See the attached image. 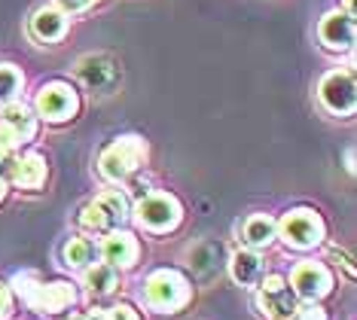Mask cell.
<instances>
[{
  "label": "cell",
  "instance_id": "cell-1",
  "mask_svg": "<svg viewBox=\"0 0 357 320\" xmlns=\"http://www.w3.org/2000/svg\"><path fill=\"white\" fill-rule=\"evenodd\" d=\"M13 287H15V293H19L22 302H25L28 308L43 311V314H61V311H68L77 302V290L68 281L46 284V281H40L37 272L15 275Z\"/></svg>",
  "mask_w": 357,
  "mask_h": 320
},
{
  "label": "cell",
  "instance_id": "cell-2",
  "mask_svg": "<svg viewBox=\"0 0 357 320\" xmlns=\"http://www.w3.org/2000/svg\"><path fill=\"white\" fill-rule=\"evenodd\" d=\"M144 296H147V305L153 311H159V314H174V311H181L186 302H190L192 290H190V281L174 272V268H159V272H153L147 277V284H144Z\"/></svg>",
  "mask_w": 357,
  "mask_h": 320
},
{
  "label": "cell",
  "instance_id": "cell-3",
  "mask_svg": "<svg viewBox=\"0 0 357 320\" xmlns=\"http://www.w3.org/2000/svg\"><path fill=\"white\" fill-rule=\"evenodd\" d=\"M144 162H147V144H144L137 135H126V137H116V141L101 153L98 171H101L104 180L119 183V180L132 177Z\"/></svg>",
  "mask_w": 357,
  "mask_h": 320
},
{
  "label": "cell",
  "instance_id": "cell-4",
  "mask_svg": "<svg viewBox=\"0 0 357 320\" xmlns=\"http://www.w3.org/2000/svg\"><path fill=\"white\" fill-rule=\"evenodd\" d=\"M126 217H128L126 195L110 190V192H101L95 201L86 204L79 223H83V229H89V232H116V229L126 223Z\"/></svg>",
  "mask_w": 357,
  "mask_h": 320
},
{
  "label": "cell",
  "instance_id": "cell-5",
  "mask_svg": "<svg viewBox=\"0 0 357 320\" xmlns=\"http://www.w3.org/2000/svg\"><path fill=\"white\" fill-rule=\"evenodd\" d=\"M275 226H278V235L290 244V247H296V250L314 247V244H321V238H324L321 217L314 211H308V208L287 211L281 223H275Z\"/></svg>",
  "mask_w": 357,
  "mask_h": 320
},
{
  "label": "cell",
  "instance_id": "cell-6",
  "mask_svg": "<svg viewBox=\"0 0 357 320\" xmlns=\"http://www.w3.org/2000/svg\"><path fill=\"white\" fill-rule=\"evenodd\" d=\"M135 220L147 229V232H156V235L172 232V229L181 223V204H177V199H172V195H165V192H153V195H147V199L137 201Z\"/></svg>",
  "mask_w": 357,
  "mask_h": 320
},
{
  "label": "cell",
  "instance_id": "cell-7",
  "mask_svg": "<svg viewBox=\"0 0 357 320\" xmlns=\"http://www.w3.org/2000/svg\"><path fill=\"white\" fill-rule=\"evenodd\" d=\"M257 305L269 320H290L299 311V299H296V293L290 290L287 277L269 275L263 284H259Z\"/></svg>",
  "mask_w": 357,
  "mask_h": 320
},
{
  "label": "cell",
  "instance_id": "cell-8",
  "mask_svg": "<svg viewBox=\"0 0 357 320\" xmlns=\"http://www.w3.org/2000/svg\"><path fill=\"white\" fill-rule=\"evenodd\" d=\"M79 110V98L68 83H46L37 92V116L46 122H68Z\"/></svg>",
  "mask_w": 357,
  "mask_h": 320
},
{
  "label": "cell",
  "instance_id": "cell-9",
  "mask_svg": "<svg viewBox=\"0 0 357 320\" xmlns=\"http://www.w3.org/2000/svg\"><path fill=\"white\" fill-rule=\"evenodd\" d=\"M318 98L321 104L327 107L336 116H345V113H354V73L351 70H330L327 77L321 79L318 86Z\"/></svg>",
  "mask_w": 357,
  "mask_h": 320
},
{
  "label": "cell",
  "instance_id": "cell-10",
  "mask_svg": "<svg viewBox=\"0 0 357 320\" xmlns=\"http://www.w3.org/2000/svg\"><path fill=\"white\" fill-rule=\"evenodd\" d=\"M290 290L296 293V299H305V302H318L330 293L333 287V275L327 266L321 262H299V266L290 272Z\"/></svg>",
  "mask_w": 357,
  "mask_h": 320
},
{
  "label": "cell",
  "instance_id": "cell-11",
  "mask_svg": "<svg viewBox=\"0 0 357 320\" xmlns=\"http://www.w3.org/2000/svg\"><path fill=\"white\" fill-rule=\"evenodd\" d=\"M34 135H37L34 113L19 101L6 104L3 113H0V141H6L10 146H19V144H28Z\"/></svg>",
  "mask_w": 357,
  "mask_h": 320
},
{
  "label": "cell",
  "instance_id": "cell-12",
  "mask_svg": "<svg viewBox=\"0 0 357 320\" xmlns=\"http://www.w3.org/2000/svg\"><path fill=\"white\" fill-rule=\"evenodd\" d=\"M137 253H141V247H137L135 235L132 232H123V229H116V232H107V238H104V244L98 247V257L104 259V266L110 268H132L137 262Z\"/></svg>",
  "mask_w": 357,
  "mask_h": 320
},
{
  "label": "cell",
  "instance_id": "cell-13",
  "mask_svg": "<svg viewBox=\"0 0 357 320\" xmlns=\"http://www.w3.org/2000/svg\"><path fill=\"white\" fill-rule=\"evenodd\" d=\"M321 43L333 52H348L354 46V19L348 13H330L318 24Z\"/></svg>",
  "mask_w": 357,
  "mask_h": 320
},
{
  "label": "cell",
  "instance_id": "cell-14",
  "mask_svg": "<svg viewBox=\"0 0 357 320\" xmlns=\"http://www.w3.org/2000/svg\"><path fill=\"white\" fill-rule=\"evenodd\" d=\"M10 180L22 190H40L46 183V162L43 155L37 153H28V155H19L15 165L10 171Z\"/></svg>",
  "mask_w": 357,
  "mask_h": 320
},
{
  "label": "cell",
  "instance_id": "cell-15",
  "mask_svg": "<svg viewBox=\"0 0 357 320\" xmlns=\"http://www.w3.org/2000/svg\"><path fill=\"white\" fill-rule=\"evenodd\" d=\"M278 238V226H275V220L269 213H254V217L245 220V226H241V241L248 244V250H263L269 247V244Z\"/></svg>",
  "mask_w": 357,
  "mask_h": 320
},
{
  "label": "cell",
  "instance_id": "cell-16",
  "mask_svg": "<svg viewBox=\"0 0 357 320\" xmlns=\"http://www.w3.org/2000/svg\"><path fill=\"white\" fill-rule=\"evenodd\" d=\"M64 31H68V19H64V13L55 10V6H43V10H37L34 19H31V34H34L40 43H55V40L64 37Z\"/></svg>",
  "mask_w": 357,
  "mask_h": 320
},
{
  "label": "cell",
  "instance_id": "cell-17",
  "mask_svg": "<svg viewBox=\"0 0 357 320\" xmlns=\"http://www.w3.org/2000/svg\"><path fill=\"white\" fill-rule=\"evenodd\" d=\"M77 73L89 89H104L116 77V68H113V61L104 59V55H86V59H79Z\"/></svg>",
  "mask_w": 357,
  "mask_h": 320
},
{
  "label": "cell",
  "instance_id": "cell-18",
  "mask_svg": "<svg viewBox=\"0 0 357 320\" xmlns=\"http://www.w3.org/2000/svg\"><path fill=\"white\" fill-rule=\"evenodd\" d=\"M83 284L89 287V293H92V296H107V293L116 290L119 275H116V268L104 266V262H95V266H89V268H86Z\"/></svg>",
  "mask_w": 357,
  "mask_h": 320
},
{
  "label": "cell",
  "instance_id": "cell-19",
  "mask_svg": "<svg viewBox=\"0 0 357 320\" xmlns=\"http://www.w3.org/2000/svg\"><path fill=\"white\" fill-rule=\"evenodd\" d=\"M64 259L70 268H89L98 262V244L92 238H70L64 247Z\"/></svg>",
  "mask_w": 357,
  "mask_h": 320
},
{
  "label": "cell",
  "instance_id": "cell-20",
  "mask_svg": "<svg viewBox=\"0 0 357 320\" xmlns=\"http://www.w3.org/2000/svg\"><path fill=\"white\" fill-rule=\"evenodd\" d=\"M229 272H232V281L241 284V287H250L259 277V257L254 250H238L229 262Z\"/></svg>",
  "mask_w": 357,
  "mask_h": 320
},
{
  "label": "cell",
  "instance_id": "cell-21",
  "mask_svg": "<svg viewBox=\"0 0 357 320\" xmlns=\"http://www.w3.org/2000/svg\"><path fill=\"white\" fill-rule=\"evenodd\" d=\"M22 83L25 79H22V73L13 64H0V107L15 101V95L22 92Z\"/></svg>",
  "mask_w": 357,
  "mask_h": 320
},
{
  "label": "cell",
  "instance_id": "cell-22",
  "mask_svg": "<svg viewBox=\"0 0 357 320\" xmlns=\"http://www.w3.org/2000/svg\"><path fill=\"white\" fill-rule=\"evenodd\" d=\"M89 320H141L132 305H113L107 311H89Z\"/></svg>",
  "mask_w": 357,
  "mask_h": 320
},
{
  "label": "cell",
  "instance_id": "cell-23",
  "mask_svg": "<svg viewBox=\"0 0 357 320\" xmlns=\"http://www.w3.org/2000/svg\"><path fill=\"white\" fill-rule=\"evenodd\" d=\"M15 159H19V155H15V146H10L6 141H0V177H3V180L10 177Z\"/></svg>",
  "mask_w": 357,
  "mask_h": 320
},
{
  "label": "cell",
  "instance_id": "cell-24",
  "mask_svg": "<svg viewBox=\"0 0 357 320\" xmlns=\"http://www.w3.org/2000/svg\"><path fill=\"white\" fill-rule=\"evenodd\" d=\"M13 314V296H10V287L0 284V320H10Z\"/></svg>",
  "mask_w": 357,
  "mask_h": 320
},
{
  "label": "cell",
  "instance_id": "cell-25",
  "mask_svg": "<svg viewBox=\"0 0 357 320\" xmlns=\"http://www.w3.org/2000/svg\"><path fill=\"white\" fill-rule=\"evenodd\" d=\"M59 3H61L68 13H83V10H89L92 3H98V0H59Z\"/></svg>",
  "mask_w": 357,
  "mask_h": 320
},
{
  "label": "cell",
  "instance_id": "cell-26",
  "mask_svg": "<svg viewBox=\"0 0 357 320\" xmlns=\"http://www.w3.org/2000/svg\"><path fill=\"white\" fill-rule=\"evenodd\" d=\"M296 320H327V314H324L318 305H308L303 311H296Z\"/></svg>",
  "mask_w": 357,
  "mask_h": 320
},
{
  "label": "cell",
  "instance_id": "cell-27",
  "mask_svg": "<svg viewBox=\"0 0 357 320\" xmlns=\"http://www.w3.org/2000/svg\"><path fill=\"white\" fill-rule=\"evenodd\" d=\"M345 162H348V171H354V150H348V155H345Z\"/></svg>",
  "mask_w": 357,
  "mask_h": 320
},
{
  "label": "cell",
  "instance_id": "cell-28",
  "mask_svg": "<svg viewBox=\"0 0 357 320\" xmlns=\"http://www.w3.org/2000/svg\"><path fill=\"white\" fill-rule=\"evenodd\" d=\"M3 195H6V180L0 177V201H3Z\"/></svg>",
  "mask_w": 357,
  "mask_h": 320
},
{
  "label": "cell",
  "instance_id": "cell-29",
  "mask_svg": "<svg viewBox=\"0 0 357 320\" xmlns=\"http://www.w3.org/2000/svg\"><path fill=\"white\" fill-rule=\"evenodd\" d=\"M345 6H348V15L354 19V0H345Z\"/></svg>",
  "mask_w": 357,
  "mask_h": 320
},
{
  "label": "cell",
  "instance_id": "cell-30",
  "mask_svg": "<svg viewBox=\"0 0 357 320\" xmlns=\"http://www.w3.org/2000/svg\"><path fill=\"white\" fill-rule=\"evenodd\" d=\"M68 320H89V314H70Z\"/></svg>",
  "mask_w": 357,
  "mask_h": 320
},
{
  "label": "cell",
  "instance_id": "cell-31",
  "mask_svg": "<svg viewBox=\"0 0 357 320\" xmlns=\"http://www.w3.org/2000/svg\"><path fill=\"white\" fill-rule=\"evenodd\" d=\"M290 320H296V314H294V317H290Z\"/></svg>",
  "mask_w": 357,
  "mask_h": 320
}]
</instances>
